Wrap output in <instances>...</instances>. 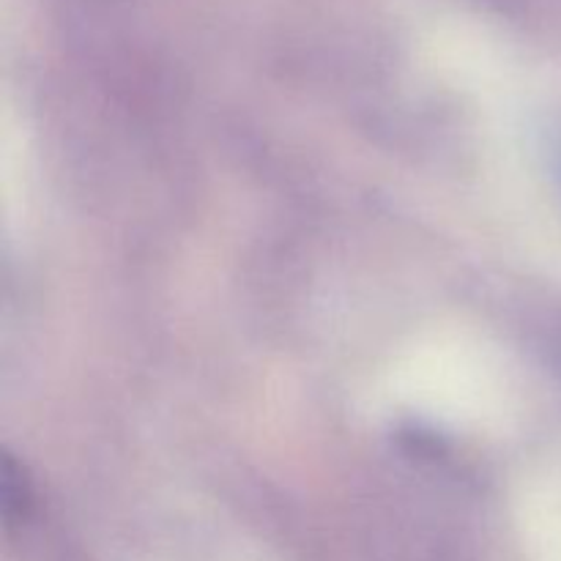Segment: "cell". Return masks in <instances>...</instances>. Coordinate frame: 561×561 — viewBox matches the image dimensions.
Listing matches in <instances>:
<instances>
[{
    "instance_id": "cell-1",
    "label": "cell",
    "mask_w": 561,
    "mask_h": 561,
    "mask_svg": "<svg viewBox=\"0 0 561 561\" xmlns=\"http://www.w3.org/2000/svg\"><path fill=\"white\" fill-rule=\"evenodd\" d=\"M0 493H3L5 524H22L33 510V485L25 474V466L16 463L11 455H5L3 460V491Z\"/></svg>"
}]
</instances>
